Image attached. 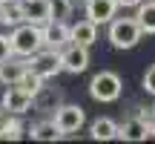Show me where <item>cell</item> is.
I'll return each instance as SVG.
<instances>
[{
	"mask_svg": "<svg viewBox=\"0 0 155 144\" xmlns=\"http://www.w3.org/2000/svg\"><path fill=\"white\" fill-rule=\"evenodd\" d=\"M9 40H12V52H15V55H20V58H32L35 52H40V49L46 46L43 26H38V23H29V20L17 23L15 32L9 35Z\"/></svg>",
	"mask_w": 155,
	"mask_h": 144,
	"instance_id": "cell-1",
	"label": "cell"
},
{
	"mask_svg": "<svg viewBox=\"0 0 155 144\" xmlns=\"http://www.w3.org/2000/svg\"><path fill=\"white\" fill-rule=\"evenodd\" d=\"M124 92V81L118 72L112 69H101L98 75H92V81H89V95H92V101H98V104H112V101H118Z\"/></svg>",
	"mask_w": 155,
	"mask_h": 144,
	"instance_id": "cell-2",
	"label": "cell"
},
{
	"mask_svg": "<svg viewBox=\"0 0 155 144\" xmlns=\"http://www.w3.org/2000/svg\"><path fill=\"white\" fill-rule=\"evenodd\" d=\"M141 38H144V32L135 17H112L109 20V43L115 49H135Z\"/></svg>",
	"mask_w": 155,
	"mask_h": 144,
	"instance_id": "cell-3",
	"label": "cell"
},
{
	"mask_svg": "<svg viewBox=\"0 0 155 144\" xmlns=\"http://www.w3.org/2000/svg\"><path fill=\"white\" fill-rule=\"evenodd\" d=\"M29 69L38 72L40 78H55L58 72H63V61H61V49H52V46H43L40 52H35L32 61H29Z\"/></svg>",
	"mask_w": 155,
	"mask_h": 144,
	"instance_id": "cell-4",
	"label": "cell"
},
{
	"mask_svg": "<svg viewBox=\"0 0 155 144\" xmlns=\"http://www.w3.org/2000/svg\"><path fill=\"white\" fill-rule=\"evenodd\" d=\"M55 124H58V130H61L63 135L81 133V127L86 124V112L78 104H61L55 110Z\"/></svg>",
	"mask_w": 155,
	"mask_h": 144,
	"instance_id": "cell-5",
	"label": "cell"
},
{
	"mask_svg": "<svg viewBox=\"0 0 155 144\" xmlns=\"http://www.w3.org/2000/svg\"><path fill=\"white\" fill-rule=\"evenodd\" d=\"M32 104H35V95L26 92L23 87H17V84H9V89L0 98V110L12 112V115H23L26 110H32Z\"/></svg>",
	"mask_w": 155,
	"mask_h": 144,
	"instance_id": "cell-6",
	"label": "cell"
},
{
	"mask_svg": "<svg viewBox=\"0 0 155 144\" xmlns=\"http://www.w3.org/2000/svg\"><path fill=\"white\" fill-rule=\"evenodd\" d=\"M61 61H63V72H72V75H81L89 67V49L78 43H66L61 49Z\"/></svg>",
	"mask_w": 155,
	"mask_h": 144,
	"instance_id": "cell-7",
	"label": "cell"
},
{
	"mask_svg": "<svg viewBox=\"0 0 155 144\" xmlns=\"http://www.w3.org/2000/svg\"><path fill=\"white\" fill-rule=\"evenodd\" d=\"M150 135V121L144 115H129L124 124H118V139L121 141H147Z\"/></svg>",
	"mask_w": 155,
	"mask_h": 144,
	"instance_id": "cell-8",
	"label": "cell"
},
{
	"mask_svg": "<svg viewBox=\"0 0 155 144\" xmlns=\"http://www.w3.org/2000/svg\"><path fill=\"white\" fill-rule=\"evenodd\" d=\"M98 40V23L83 17V20H75L69 23V43H78V46H92Z\"/></svg>",
	"mask_w": 155,
	"mask_h": 144,
	"instance_id": "cell-9",
	"label": "cell"
},
{
	"mask_svg": "<svg viewBox=\"0 0 155 144\" xmlns=\"http://www.w3.org/2000/svg\"><path fill=\"white\" fill-rule=\"evenodd\" d=\"M83 12H86L89 20L104 26V23H109L118 15V3L115 0H83Z\"/></svg>",
	"mask_w": 155,
	"mask_h": 144,
	"instance_id": "cell-10",
	"label": "cell"
},
{
	"mask_svg": "<svg viewBox=\"0 0 155 144\" xmlns=\"http://www.w3.org/2000/svg\"><path fill=\"white\" fill-rule=\"evenodd\" d=\"M43 38H46V46L63 49V46L69 43V23L63 20V17H52V20L43 26Z\"/></svg>",
	"mask_w": 155,
	"mask_h": 144,
	"instance_id": "cell-11",
	"label": "cell"
},
{
	"mask_svg": "<svg viewBox=\"0 0 155 144\" xmlns=\"http://www.w3.org/2000/svg\"><path fill=\"white\" fill-rule=\"evenodd\" d=\"M23 3V17L29 23L46 26L52 20V0H20Z\"/></svg>",
	"mask_w": 155,
	"mask_h": 144,
	"instance_id": "cell-12",
	"label": "cell"
},
{
	"mask_svg": "<svg viewBox=\"0 0 155 144\" xmlns=\"http://www.w3.org/2000/svg\"><path fill=\"white\" fill-rule=\"evenodd\" d=\"M29 69V63L23 61H15V58H6V61H0V84H17L23 78V72Z\"/></svg>",
	"mask_w": 155,
	"mask_h": 144,
	"instance_id": "cell-13",
	"label": "cell"
},
{
	"mask_svg": "<svg viewBox=\"0 0 155 144\" xmlns=\"http://www.w3.org/2000/svg\"><path fill=\"white\" fill-rule=\"evenodd\" d=\"M89 135L95 141H112V139H118V124L112 118H95L89 124Z\"/></svg>",
	"mask_w": 155,
	"mask_h": 144,
	"instance_id": "cell-14",
	"label": "cell"
},
{
	"mask_svg": "<svg viewBox=\"0 0 155 144\" xmlns=\"http://www.w3.org/2000/svg\"><path fill=\"white\" fill-rule=\"evenodd\" d=\"M135 20H138V26H141L144 35H155V0H147V3L141 0Z\"/></svg>",
	"mask_w": 155,
	"mask_h": 144,
	"instance_id": "cell-15",
	"label": "cell"
},
{
	"mask_svg": "<svg viewBox=\"0 0 155 144\" xmlns=\"http://www.w3.org/2000/svg\"><path fill=\"white\" fill-rule=\"evenodd\" d=\"M29 135H32L35 141H58V139H63V133L58 130L55 118H49V121H40V124H35V127L29 130Z\"/></svg>",
	"mask_w": 155,
	"mask_h": 144,
	"instance_id": "cell-16",
	"label": "cell"
},
{
	"mask_svg": "<svg viewBox=\"0 0 155 144\" xmlns=\"http://www.w3.org/2000/svg\"><path fill=\"white\" fill-rule=\"evenodd\" d=\"M26 17H23V3L20 0H12V3L3 6V23H9V26H17V23H23Z\"/></svg>",
	"mask_w": 155,
	"mask_h": 144,
	"instance_id": "cell-17",
	"label": "cell"
},
{
	"mask_svg": "<svg viewBox=\"0 0 155 144\" xmlns=\"http://www.w3.org/2000/svg\"><path fill=\"white\" fill-rule=\"evenodd\" d=\"M141 84H144V89H147L150 95H155V63H152V67H150V69L144 72V78H141Z\"/></svg>",
	"mask_w": 155,
	"mask_h": 144,
	"instance_id": "cell-18",
	"label": "cell"
},
{
	"mask_svg": "<svg viewBox=\"0 0 155 144\" xmlns=\"http://www.w3.org/2000/svg\"><path fill=\"white\" fill-rule=\"evenodd\" d=\"M15 52H12V40L6 38V35H0V61H6V58H12Z\"/></svg>",
	"mask_w": 155,
	"mask_h": 144,
	"instance_id": "cell-19",
	"label": "cell"
},
{
	"mask_svg": "<svg viewBox=\"0 0 155 144\" xmlns=\"http://www.w3.org/2000/svg\"><path fill=\"white\" fill-rule=\"evenodd\" d=\"M115 3H118V9H138L141 0H115Z\"/></svg>",
	"mask_w": 155,
	"mask_h": 144,
	"instance_id": "cell-20",
	"label": "cell"
},
{
	"mask_svg": "<svg viewBox=\"0 0 155 144\" xmlns=\"http://www.w3.org/2000/svg\"><path fill=\"white\" fill-rule=\"evenodd\" d=\"M147 121H150V135H155V112H152L150 118H147Z\"/></svg>",
	"mask_w": 155,
	"mask_h": 144,
	"instance_id": "cell-21",
	"label": "cell"
},
{
	"mask_svg": "<svg viewBox=\"0 0 155 144\" xmlns=\"http://www.w3.org/2000/svg\"><path fill=\"white\" fill-rule=\"evenodd\" d=\"M0 23H3V6H0Z\"/></svg>",
	"mask_w": 155,
	"mask_h": 144,
	"instance_id": "cell-22",
	"label": "cell"
},
{
	"mask_svg": "<svg viewBox=\"0 0 155 144\" xmlns=\"http://www.w3.org/2000/svg\"><path fill=\"white\" fill-rule=\"evenodd\" d=\"M6 3H12V0H0V6H6Z\"/></svg>",
	"mask_w": 155,
	"mask_h": 144,
	"instance_id": "cell-23",
	"label": "cell"
}]
</instances>
